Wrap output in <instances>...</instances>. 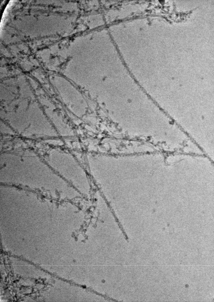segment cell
<instances>
[{"mask_svg": "<svg viewBox=\"0 0 214 302\" xmlns=\"http://www.w3.org/2000/svg\"><path fill=\"white\" fill-rule=\"evenodd\" d=\"M52 151L51 163L55 171L72 179L85 178V170L72 155L59 150Z\"/></svg>", "mask_w": 214, "mask_h": 302, "instance_id": "6da1fadb", "label": "cell"}]
</instances>
